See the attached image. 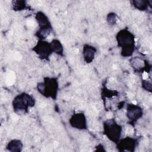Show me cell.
Returning <instances> with one entry per match:
<instances>
[{
	"mask_svg": "<svg viewBox=\"0 0 152 152\" xmlns=\"http://www.w3.org/2000/svg\"><path fill=\"white\" fill-rule=\"evenodd\" d=\"M118 148L121 151H133L136 146V140L131 137H126L118 141Z\"/></svg>",
	"mask_w": 152,
	"mask_h": 152,
	"instance_id": "obj_8",
	"label": "cell"
},
{
	"mask_svg": "<svg viewBox=\"0 0 152 152\" xmlns=\"http://www.w3.org/2000/svg\"><path fill=\"white\" fill-rule=\"evenodd\" d=\"M130 61L132 66L137 71H140L145 66L144 61L139 57L132 58Z\"/></svg>",
	"mask_w": 152,
	"mask_h": 152,
	"instance_id": "obj_13",
	"label": "cell"
},
{
	"mask_svg": "<svg viewBox=\"0 0 152 152\" xmlns=\"http://www.w3.org/2000/svg\"><path fill=\"white\" fill-rule=\"evenodd\" d=\"M142 109L138 105L128 104L126 108V116L132 122L136 121L142 116Z\"/></svg>",
	"mask_w": 152,
	"mask_h": 152,
	"instance_id": "obj_7",
	"label": "cell"
},
{
	"mask_svg": "<svg viewBox=\"0 0 152 152\" xmlns=\"http://www.w3.org/2000/svg\"><path fill=\"white\" fill-rule=\"evenodd\" d=\"M122 128L114 119H109L104 122V133L112 142L118 143L122 134Z\"/></svg>",
	"mask_w": 152,
	"mask_h": 152,
	"instance_id": "obj_4",
	"label": "cell"
},
{
	"mask_svg": "<svg viewBox=\"0 0 152 152\" xmlns=\"http://www.w3.org/2000/svg\"><path fill=\"white\" fill-rule=\"evenodd\" d=\"M23 143L19 140H13L8 142L7 148L10 151H21L23 149Z\"/></svg>",
	"mask_w": 152,
	"mask_h": 152,
	"instance_id": "obj_11",
	"label": "cell"
},
{
	"mask_svg": "<svg viewBox=\"0 0 152 152\" xmlns=\"http://www.w3.org/2000/svg\"><path fill=\"white\" fill-rule=\"evenodd\" d=\"M53 52H55L59 55H62L63 53V46L59 40L57 39H53L50 43Z\"/></svg>",
	"mask_w": 152,
	"mask_h": 152,
	"instance_id": "obj_12",
	"label": "cell"
},
{
	"mask_svg": "<svg viewBox=\"0 0 152 152\" xmlns=\"http://www.w3.org/2000/svg\"><path fill=\"white\" fill-rule=\"evenodd\" d=\"M142 87L147 90V91H151V83L150 81H148V80H143L142 81Z\"/></svg>",
	"mask_w": 152,
	"mask_h": 152,
	"instance_id": "obj_17",
	"label": "cell"
},
{
	"mask_svg": "<svg viewBox=\"0 0 152 152\" xmlns=\"http://www.w3.org/2000/svg\"><path fill=\"white\" fill-rule=\"evenodd\" d=\"M12 6L14 10H23L26 8V2L24 1H15L12 2Z\"/></svg>",
	"mask_w": 152,
	"mask_h": 152,
	"instance_id": "obj_15",
	"label": "cell"
},
{
	"mask_svg": "<svg viewBox=\"0 0 152 152\" xmlns=\"http://www.w3.org/2000/svg\"><path fill=\"white\" fill-rule=\"evenodd\" d=\"M35 100L33 96L23 93L17 95L12 102V106L15 112H27L28 107L34 106Z\"/></svg>",
	"mask_w": 152,
	"mask_h": 152,
	"instance_id": "obj_3",
	"label": "cell"
},
{
	"mask_svg": "<svg viewBox=\"0 0 152 152\" xmlns=\"http://www.w3.org/2000/svg\"><path fill=\"white\" fill-rule=\"evenodd\" d=\"M118 46L122 48L121 55L123 56H130L135 49V40L133 34L127 29L120 30L116 35Z\"/></svg>",
	"mask_w": 152,
	"mask_h": 152,
	"instance_id": "obj_1",
	"label": "cell"
},
{
	"mask_svg": "<svg viewBox=\"0 0 152 152\" xmlns=\"http://www.w3.org/2000/svg\"><path fill=\"white\" fill-rule=\"evenodd\" d=\"M33 50L42 59H48L53 53L50 44L43 40H40Z\"/></svg>",
	"mask_w": 152,
	"mask_h": 152,
	"instance_id": "obj_5",
	"label": "cell"
},
{
	"mask_svg": "<svg viewBox=\"0 0 152 152\" xmlns=\"http://www.w3.org/2000/svg\"><path fill=\"white\" fill-rule=\"evenodd\" d=\"M58 88V81L54 78H45L43 82L37 84V90L42 95L53 99L56 97Z\"/></svg>",
	"mask_w": 152,
	"mask_h": 152,
	"instance_id": "obj_2",
	"label": "cell"
},
{
	"mask_svg": "<svg viewBox=\"0 0 152 152\" xmlns=\"http://www.w3.org/2000/svg\"><path fill=\"white\" fill-rule=\"evenodd\" d=\"M96 49L94 47L85 45L83 48V56L85 61L87 63H91L94 59Z\"/></svg>",
	"mask_w": 152,
	"mask_h": 152,
	"instance_id": "obj_9",
	"label": "cell"
},
{
	"mask_svg": "<svg viewBox=\"0 0 152 152\" xmlns=\"http://www.w3.org/2000/svg\"><path fill=\"white\" fill-rule=\"evenodd\" d=\"M36 20L40 28L51 27L50 23L48 17L42 12H38L36 14Z\"/></svg>",
	"mask_w": 152,
	"mask_h": 152,
	"instance_id": "obj_10",
	"label": "cell"
},
{
	"mask_svg": "<svg viewBox=\"0 0 152 152\" xmlns=\"http://www.w3.org/2000/svg\"><path fill=\"white\" fill-rule=\"evenodd\" d=\"M107 20L110 25H114L116 23V15L114 13H110L107 15Z\"/></svg>",
	"mask_w": 152,
	"mask_h": 152,
	"instance_id": "obj_16",
	"label": "cell"
},
{
	"mask_svg": "<svg viewBox=\"0 0 152 152\" xmlns=\"http://www.w3.org/2000/svg\"><path fill=\"white\" fill-rule=\"evenodd\" d=\"M133 5L138 10L141 11L145 10L148 8V2L146 1H133Z\"/></svg>",
	"mask_w": 152,
	"mask_h": 152,
	"instance_id": "obj_14",
	"label": "cell"
},
{
	"mask_svg": "<svg viewBox=\"0 0 152 152\" xmlns=\"http://www.w3.org/2000/svg\"><path fill=\"white\" fill-rule=\"evenodd\" d=\"M69 123L71 126L78 129H85L87 128L86 118L83 113H77L72 115Z\"/></svg>",
	"mask_w": 152,
	"mask_h": 152,
	"instance_id": "obj_6",
	"label": "cell"
}]
</instances>
